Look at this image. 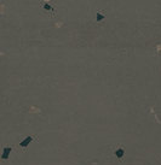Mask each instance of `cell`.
Segmentation results:
<instances>
[{"mask_svg":"<svg viewBox=\"0 0 161 165\" xmlns=\"http://www.w3.org/2000/svg\"><path fill=\"white\" fill-rule=\"evenodd\" d=\"M11 151H12V148L11 147H4V150H3V154H1V159H7L9 158V155H10V153H11Z\"/></svg>","mask_w":161,"mask_h":165,"instance_id":"cell-1","label":"cell"},{"mask_svg":"<svg viewBox=\"0 0 161 165\" xmlns=\"http://www.w3.org/2000/svg\"><path fill=\"white\" fill-rule=\"evenodd\" d=\"M32 141H33V137H32V136H28L26 140H23V141L20 143V146H21V147H27V146H28Z\"/></svg>","mask_w":161,"mask_h":165,"instance_id":"cell-2","label":"cell"},{"mask_svg":"<svg viewBox=\"0 0 161 165\" xmlns=\"http://www.w3.org/2000/svg\"><path fill=\"white\" fill-rule=\"evenodd\" d=\"M96 19H97V22H102V21L104 19V15H102L101 11L97 12V15H96Z\"/></svg>","mask_w":161,"mask_h":165,"instance_id":"cell-3","label":"cell"},{"mask_svg":"<svg viewBox=\"0 0 161 165\" xmlns=\"http://www.w3.org/2000/svg\"><path fill=\"white\" fill-rule=\"evenodd\" d=\"M115 154H116V155H118L119 158H121V157L123 155V150H122V148H119V150H118V151L115 152Z\"/></svg>","mask_w":161,"mask_h":165,"instance_id":"cell-4","label":"cell"},{"mask_svg":"<svg viewBox=\"0 0 161 165\" xmlns=\"http://www.w3.org/2000/svg\"><path fill=\"white\" fill-rule=\"evenodd\" d=\"M44 10H48L50 12H51V11H53V9H52L48 4H45V5H44Z\"/></svg>","mask_w":161,"mask_h":165,"instance_id":"cell-5","label":"cell"}]
</instances>
